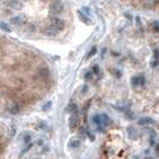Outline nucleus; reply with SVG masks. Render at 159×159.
I'll return each mask as SVG.
<instances>
[{"mask_svg": "<svg viewBox=\"0 0 159 159\" xmlns=\"http://www.w3.org/2000/svg\"><path fill=\"white\" fill-rule=\"evenodd\" d=\"M127 7L141 12L159 13V0H120Z\"/></svg>", "mask_w": 159, "mask_h": 159, "instance_id": "1", "label": "nucleus"}, {"mask_svg": "<svg viewBox=\"0 0 159 159\" xmlns=\"http://www.w3.org/2000/svg\"><path fill=\"white\" fill-rule=\"evenodd\" d=\"M49 74H50V72H49L48 67H42V68H39V70L37 71V76H38V78H41V79H48Z\"/></svg>", "mask_w": 159, "mask_h": 159, "instance_id": "2", "label": "nucleus"}, {"mask_svg": "<svg viewBox=\"0 0 159 159\" xmlns=\"http://www.w3.org/2000/svg\"><path fill=\"white\" fill-rule=\"evenodd\" d=\"M68 124H70V128L71 129H76L79 124V118L77 115H72L70 117V121H68Z\"/></svg>", "mask_w": 159, "mask_h": 159, "instance_id": "3", "label": "nucleus"}, {"mask_svg": "<svg viewBox=\"0 0 159 159\" xmlns=\"http://www.w3.org/2000/svg\"><path fill=\"white\" fill-rule=\"evenodd\" d=\"M6 5L10 9H12V10H19L20 6H22V4L19 3V0H9V1L6 3Z\"/></svg>", "mask_w": 159, "mask_h": 159, "instance_id": "4", "label": "nucleus"}, {"mask_svg": "<svg viewBox=\"0 0 159 159\" xmlns=\"http://www.w3.org/2000/svg\"><path fill=\"white\" fill-rule=\"evenodd\" d=\"M7 111L10 114H12V115H16V114H18L20 111V106H19V104L13 103V104H11V105L7 106Z\"/></svg>", "mask_w": 159, "mask_h": 159, "instance_id": "5", "label": "nucleus"}, {"mask_svg": "<svg viewBox=\"0 0 159 159\" xmlns=\"http://www.w3.org/2000/svg\"><path fill=\"white\" fill-rule=\"evenodd\" d=\"M11 23L16 26H23V25H25L26 22H25V19H23L22 17H13V18L11 19Z\"/></svg>", "mask_w": 159, "mask_h": 159, "instance_id": "6", "label": "nucleus"}, {"mask_svg": "<svg viewBox=\"0 0 159 159\" xmlns=\"http://www.w3.org/2000/svg\"><path fill=\"white\" fill-rule=\"evenodd\" d=\"M138 123L140 124V126H147V124H153L154 121H153L151 117H143L138 121Z\"/></svg>", "mask_w": 159, "mask_h": 159, "instance_id": "7", "label": "nucleus"}, {"mask_svg": "<svg viewBox=\"0 0 159 159\" xmlns=\"http://www.w3.org/2000/svg\"><path fill=\"white\" fill-rule=\"evenodd\" d=\"M79 145H80L79 140H71L70 143H68V146H70L71 148H77V147H79Z\"/></svg>", "mask_w": 159, "mask_h": 159, "instance_id": "8", "label": "nucleus"}, {"mask_svg": "<svg viewBox=\"0 0 159 159\" xmlns=\"http://www.w3.org/2000/svg\"><path fill=\"white\" fill-rule=\"evenodd\" d=\"M67 111H70V112H77L78 111V108H77V105L76 104H70L67 106Z\"/></svg>", "mask_w": 159, "mask_h": 159, "instance_id": "9", "label": "nucleus"}, {"mask_svg": "<svg viewBox=\"0 0 159 159\" xmlns=\"http://www.w3.org/2000/svg\"><path fill=\"white\" fill-rule=\"evenodd\" d=\"M92 121H93L96 124H97V126H98V124H102V118H101L99 115H95L93 118H92Z\"/></svg>", "mask_w": 159, "mask_h": 159, "instance_id": "10", "label": "nucleus"}, {"mask_svg": "<svg viewBox=\"0 0 159 159\" xmlns=\"http://www.w3.org/2000/svg\"><path fill=\"white\" fill-rule=\"evenodd\" d=\"M0 28L4 30V31H10L11 29H10V26L6 24V23H0Z\"/></svg>", "mask_w": 159, "mask_h": 159, "instance_id": "11", "label": "nucleus"}, {"mask_svg": "<svg viewBox=\"0 0 159 159\" xmlns=\"http://www.w3.org/2000/svg\"><path fill=\"white\" fill-rule=\"evenodd\" d=\"M101 118H102V123H109V117H108V115H105V114L101 115Z\"/></svg>", "mask_w": 159, "mask_h": 159, "instance_id": "12", "label": "nucleus"}, {"mask_svg": "<svg viewBox=\"0 0 159 159\" xmlns=\"http://www.w3.org/2000/svg\"><path fill=\"white\" fill-rule=\"evenodd\" d=\"M91 78H92V73H90V72H87L86 74H85V79H87V80H90Z\"/></svg>", "mask_w": 159, "mask_h": 159, "instance_id": "13", "label": "nucleus"}, {"mask_svg": "<svg viewBox=\"0 0 159 159\" xmlns=\"http://www.w3.org/2000/svg\"><path fill=\"white\" fill-rule=\"evenodd\" d=\"M50 106H52V103H50V102H49V103H47V104H45V105L43 106V110H48Z\"/></svg>", "mask_w": 159, "mask_h": 159, "instance_id": "14", "label": "nucleus"}, {"mask_svg": "<svg viewBox=\"0 0 159 159\" xmlns=\"http://www.w3.org/2000/svg\"><path fill=\"white\" fill-rule=\"evenodd\" d=\"M30 135H25V138H24V143H28V141H30Z\"/></svg>", "mask_w": 159, "mask_h": 159, "instance_id": "15", "label": "nucleus"}, {"mask_svg": "<svg viewBox=\"0 0 159 159\" xmlns=\"http://www.w3.org/2000/svg\"><path fill=\"white\" fill-rule=\"evenodd\" d=\"M93 72H95V73H98V72H99L98 66H95V67H93Z\"/></svg>", "mask_w": 159, "mask_h": 159, "instance_id": "16", "label": "nucleus"}, {"mask_svg": "<svg viewBox=\"0 0 159 159\" xmlns=\"http://www.w3.org/2000/svg\"><path fill=\"white\" fill-rule=\"evenodd\" d=\"M41 1H48V0H41Z\"/></svg>", "mask_w": 159, "mask_h": 159, "instance_id": "17", "label": "nucleus"}, {"mask_svg": "<svg viewBox=\"0 0 159 159\" xmlns=\"http://www.w3.org/2000/svg\"><path fill=\"white\" fill-rule=\"evenodd\" d=\"M24 1H26V0H24Z\"/></svg>", "mask_w": 159, "mask_h": 159, "instance_id": "18", "label": "nucleus"}]
</instances>
